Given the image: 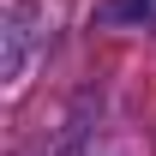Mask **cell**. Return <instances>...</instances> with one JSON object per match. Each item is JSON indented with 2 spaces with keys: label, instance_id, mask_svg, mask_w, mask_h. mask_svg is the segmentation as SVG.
<instances>
[{
  "label": "cell",
  "instance_id": "1",
  "mask_svg": "<svg viewBox=\"0 0 156 156\" xmlns=\"http://www.w3.org/2000/svg\"><path fill=\"white\" fill-rule=\"evenodd\" d=\"M144 12H150V0H114L108 6V18H144Z\"/></svg>",
  "mask_w": 156,
  "mask_h": 156
}]
</instances>
